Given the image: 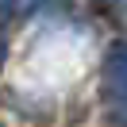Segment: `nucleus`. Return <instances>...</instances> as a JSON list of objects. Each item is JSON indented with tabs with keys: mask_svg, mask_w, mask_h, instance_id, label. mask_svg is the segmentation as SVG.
Listing matches in <instances>:
<instances>
[{
	"mask_svg": "<svg viewBox=\"0 0 127 127\" xmlns=\"http://www.w3.org/2000/svg\"><path fill=\"white\" fill-rule=\"evenodd\" d=\"M104 89L116 104H127V42H112L104 58Z\"/></svg>",
	"mask_w": 127,
	"mask_h": 127,
	"instance_id": "1",
	"label": "nucleus"
},
{
	"mask_svg": "<svg viewBox=\"0 0 127 127\" xmlns=\"http://www.w3.org/2000/svg\"><path fill=\"white\" fill-rule=\"evenodd\" d=\"M0 62H4V42H0Z\"/></svg>",
	"mask_w": 127,
	"mask_h": 127,
	"instance_id": "2",
	"label": "nucleus"
}]
</instances>
